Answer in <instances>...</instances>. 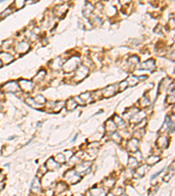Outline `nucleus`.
Instances as JSON below:
<instances>
[{
  "mask_svg": "<svg viewBox=\"0 0 175 196\" xmlns=\"http://www.w3.org/2000/svg\"><path fill=\"white\" fill-rule=\"evenodd\" d=\"M115 123H116V125H122L123 126H124V120H123L122 119H120L119 117H118V116H116V117L115 118Z\"/></svg>",
  "mask_w": 175,
  "mask_h": 196,
  "instance_id": "obj_32",
  "label": "nucleus"
},
{
  "mask_svg": "<svg viewBox=\"0 0 175 196\" xmlns=\"http://www.w3.org/2000/svg\"><path fill=\"white\" fill-rule=\"evenodd\" d=\"M155 63L152 59L147 60L146 62H144V64H142V68L144 70H153L155 69Z\"/></svg>",
  "mask_w": 175,
  "mask_h": 196,
  "instance_id": "obj_12",
  "label": "nucleus"
},
{
  "mask_svg": "<svg viewBox=\"0 0 175 196\" xmlns=\"http://www.w3.org/2000/svg\"><path fill=\"white\" fill-rule=\"evenodd\" d=\"M116 86L112 85H109L107 86L106 88H104L102 92V95L103 97H106V98H109V97H111L113 96L115 93H116Z\"/></svg>",
  "mask_w": 175,
  "mask_h": 196,
  "instance_id": "obj_4",
  "label": "nucleus"
},
{
  "mask_svg": "<svg viewBox=\"0 0 175 196\" xmlns=\"http://www.w3.org/2000/svg\"><path fill=\"white\" fill-rule=\"evenodd\" d=\"M137 146H138V140L137 139H132L129 141L128 144V149L131 153H135L137 150Z\"/></svg>",
  "mask_w": 175,
  "mask_h": 196,
  "instance_id": "obj_11",
  "label": "nucleus"
},
{
  "mask_svg": "<svg viewBox=\"0 0 175 196\" xmlns=\"http://www.w3.org/2000/svg\"><path fill=\"white\" fill-rule=\"evenodd\" d=\"M14 58L12 54L8 53V52H1L0 53V60L2 61V63L4 64H9L12 61H13Z\"/></svg>",
  "mask_w": 175,
  "mask_h": 196,
  "instance_id": "obj_8",
  "label": "nucleus"
},
{
  "mask_svg": "<svg viewBox=\"0 0 175 196\" xmlns=\"http://www.w3.org/2000/svg\"><path fill=\"white\" fill-rule=\"evenodd\" d=\"M79 63H80V58L78 57L71 58L70 59H68L66 62V64H63V69L65 72L70 73L77 68V66L79 65Z\"/></svg>",
  "mask_w": 175,
  "mask_h": 196,
  "instance_id": "obj_1",
  "label": "nucleus"
},
{
  "mask_svg": "<svg viewBox=\"0 0 175 196\" xmlns=\"http://www.w3.org/2000/svg\"><path fill=\"white\" fill-rule=\"evenodd\" d=\"M66 178L71 182V183H76L79 181V180L81 179V176L78 175V174H76L75 171H68L67 174H66Z\"/></svg>",
  "mask_w": 175,
  "mask_h": 196,
  "instance_id": "obj_6",
  "label": "nucleus"
},
{
  "mask_svg": "<svg viewBox=\"0 0 175 196\" xmlns=\"http://www.w3.org/2000/svg\"><path fill=\"white\" fill-rule=\"evenodd\" d=\"M68 9V6L67 5H62V6H58L55 10H59V12H56V15L58 16H61V15H63L65 13V12L67 11Z\"/></svg>",
  "mask_w": 175,
  "mask_h": 196,
  "instance_id": "obj_23",
  "label": "nucleus"
},
{
  "mask_svg": "<svg viewBox=\"0 0 175 196\" xmlns=\"http://www.w3.org/2000/svg\"><path fill=\"white\" fill-rule=\"evenodd\" d=\"M79 98H81V100H82L83 103H85V102L90 103V102H92V101L94 100L92 99L91 93H90V92H85V93H82Z\"/></svg>",
  "mask_w": 175,
  "mask_h": 196,
  "instance_id": "obj_14",
  "label": "nucleus"
},
{
  "mask_svg": "<svg viewBox=\"0 0 175 196\" xmlns=\"http://www.w3.org/2000/svg\"><path fill=\"white\" fill-rule=\"evenodd\" d=\"M29 48H30V45H29L28 43H26V42H20V43L17 44V45H16V52L22 54V53L26 52L29 50Z\"/></svg>",
  "mask_w": 175,
  "mask_h": 196,
  "instance_id": "obj_7",
  "label": "nucleus"
},
{
  "mask_svg": "<svg viewBox=\"0 0 175 196\" xmlns=\"http://www.w3.org/2000/svg\"><path fill=\"white\" fill-rule=\"evenodd\" d=\"M91 193L95 195H102V194H104V191L102 190V189H92L91 190Z\"/></svg>",
  "mask_w": 175,
  "mask_h": 196,
  "instance_id": "obj_31",
  "label": "nucleus"
},
{
  "mask_svg": "<svg viewBox=\"0 0 175 196\" xmlns=\"http://www.w3.org/2000/svg\"><path fill=\"white\" fill-rule=\"evenodd\" d=\"M35 101L37 103H39L40 105H42L43 106V104L46 103V99H45L43 96H41V95H38L36 97V99H35Z\"/></svg>",
  "mask_w": 175,
  "mask_h": 196,
  "instance_id": "obj_27",
  "label": "nucleus"
},
{
  "mask_svg": "<svg viewBox=\"0 0 175 196\" xmlns=\"http://www.w3.org/2000/svg\"><path fill=\"white\" fill-rule=\"evenodd\" d=\"M3 187H4V184H3V183H0V191L2 190Z\"/></svg>",
  "mask_w": 175,
  "mask_h": 196,
  "instance_id": "obj_36",
  "label": "nucleus"
},
{
  "mask_svg": "<svg viewBox=\"0 0 175 196\" xmlns=\"http://www.w3.org/2000/svg\"><path fill=\"white\" fill-rule=\"evenodd\" d=\"M107 125H106V129H107V131H109V133H114L115 131H116V123L113 121V120H109L108 122H107V124H106Z\"/></svg>",
  "mask_w": 175,
  "mask_h": 196,
  "instance_id": "obj_18",
  "label": "nucleus"
},
{
  "mask_svg": "<svg viewBox=\"0 0 175 196\" xmlns=\"http://www.w3.org/2000/svg\"><path fill=\"white\" fill-rule=\"evenodd\" d=\"M31 191L33 193H39L41 192V187H40V180H38V178H34L32 186H31Z\"/></svg>",
  "mask_w": 175,
  "mask_h": 196,
  "instance_id": "obj_10",
  "label": "nucleus"
},
{
  "mask_svg": "<svg viewBox=\"0 0 175 196\" xmlns=\"http://www.w3.org/2000/svg\"><path fill=\"white\" fill-rule=\"evenodd\" d=\"M45 76H46V72H45V71H40V72L33 78V81H34V82H40L42 79H44Z\"/></svg>",
  "mask_w": 175,
  "mask_h": 196,
  "instance_id": "obj_20",
  "label": "nucleus"
},
{
  "mask_svg": "<svg viewBox=\"0 0 175 196\" xmlns=\"http://www.w3.org/2000/svg\"><path fill=\"white\" fill-rule=\"evenodd\" d=\"M161 172H162V170H161V171H160V172H159V173H158V174H154V175H153V176H152V179H154V178H155V177H157V176H158V175H159V174H160V173H161Z\"/></svg>",
  "mask_w": 175,
  "mask_h": 196,
  "instance_id": "obj_35",
  "label": "nucleus"
},
{
  "mask_svg": "<svg viewBox=\"0 0 175 196\" xmlns=\"http://www.w3.org/2000/svg\"><path fill=\"white\" fill-rule=\"evenodd\" d=\"M45 166H46L49 170H55V169H57L58 168L60 167V163H58L56 160H54L53 158H51V159H49L46 161V163L45 164Z\"/></svg>",
  "mask_w": 175,
  "mask_h": 196,
  "instance_id": "obj_9",
  "label": "nucleus"
},
{
  "mask_svg": "<svg viewBox=\"0 0 175 196\" xmlns=\"http://www.w3.org/2000/svg\"><path fill=\"white\" fill-rule=\"evenodd\" d=\"M130 1H131V0H120V2H121L122 5H126V4L130 3Z\"/></svg>",
  "mask_w": 175,
  "mask_h": 196,
  "instance_id": "obj_34",
  "label": "nucleus"
},
{
  "mask_svg": "<svg viewBox=\"0 0 175 196\" xmlns=\"http://www.w3.org/2000/svg\"><path fill=\"white\" fill-rule=\"evenodd\" d=\"M129 86V85H128V82L125 80V81H123V82H121L119 85H118V90L119 91H123V90H125L127 87Z\"/></svg>",
  "mask_w": 175,
  "mask_h": 196,
  "instance_id": "obj_28",
  "label": "nucleus"
},
{
  "mask_svg": "<svg viewBox=\"0 0 175 196\" xmlns=\"http://www.w3.org/2000/svg\"><path fill=\"white\" fill-rule=\"evenodd\" d=\"M138 61H139V59H138V58L136 57V56H133V57H131V58L129 59L130 64H134V65H135L136 64H137Z\"/></svg>",
  "mask_w": 175,
  "mask_h": 196,
  "instance_id": "obj_33",
  "label": "nucleus"
},
{
  "mask_svg": "<svg viewBox=\"0 0 175 196\" xmlns=\"http://www.w3.org/2000/svg\"><path fill=\"white\" fill-rule=\"evenodd\" d=\"M62 59H61L60 58H55V59L50 64V66H51L53 69H55V70L61 68V67H62Z\"/></svg>",
  "mask_w": 175,
  "mask_h": 196,
  "instance_id": "obj_16",
  "label": "nucleus"
},
{
  "mask_svg": "<svg viewBox=\"0 0 175 196\" xmlns=\"http://www.w3.org/2000/svg\"><path fill=\"white\" fill-rule=\"evenodd\" d=\"M137 159H135V158H133V157H131L130 159H129V166H130V168H137Z\"/></svg>",
  "mask_w": 175,
  "mask_h": 196,
  "instance_id": "obj_22",
  "label": "nucleus"
},
{
  "mask_svg": "<svg viewBox=\"0 0 175 196\" xmlns=\"http://www.w3.org/2000/svg\"><path fill=\"white\" fill-rule=\"evenodd\" d=\"M159 158L158 156H152V157H150L147 159V163L149 165H153V164H155L156 162L159 161Z\"/></svg>",
  "mask_w": 175,
  "mask_h": 196,
  "instance_id": "obj_25",
  "label": "nucleus"
},
{
  "mask_svg": "<svg viewBox=\"0 0 175 196\" xmlns=\"http://www.w3.org/2000/svg\"><path fill=\"white\" fill-rule=\"evenodd\" d=\"M63 1H65V2H66V1H68V0H63Z\"/></svg>",
  "mask_w": 175,
  "mask_h": 196,
  "instance_id": "obj_38",
  "label": "nucleus"
},
{
  "mask_svg": "<svg viewBox=\"0 0 175 196\" xmlns=\"http://www.w3.org/2000/svg\"><path fill=\"white\" fill-rule=\"evenodd\" d=\"M88 74H89V68L85 66V65H81L75 73L74 79L75 82H80L82 79H84Z\"/></svg>",
  "mask_w": 175,
  "mask_h": 196,
  "instance_id": "obj_2",
  "label": "nucleus"
},
{
  "mask_svg": "<svg viewBox=\"0 0 175 196\" xmlns=\"http://www.w3.org/2000/svg\"><path fill=\"white\" fill-rule=\"evenodd\" d=\"M25 102L27 105L31 106H33V108H36V109L41 108V107L43 106L42 105H40L39 103H37V102L35 101V100L31 99V98H28V99H26V100H25Z\"/></svg>",
  "mask_w": 175,
  "mask_h": 196,
  "instance_id": "obj_15",
  "label": "nucleus"
},
{
  "mask_svg": "<svg viewBox=\"0 0 175 196\" xmlns=\"http://www.w3.org/2000/svg\"><path fill=\"white\" fill-rule=\"evenodd\" d=\"M25 0H15V3H14L17 9L22 8L25 5Z\"/></svg>",
  "mask_w": 175,
  "mask_h": 196,
  "instance_id": "obj_26",
  "label": "nucleus"
},
{
  "mask_svg": "<svg viewBox=\"0 0 175 196\" xmlns=\"http://www.w3.org/2000/svg\"><path fill=\"white\" fill-rule=\"evenodd\" d=\"M126 81L128 83H130L129 85H135L137 83V81H138V78H136V77L132 76V77H130L129 79H127Z\"/></svg>",
  "mask_w": 175,
  "mask_h": 196,
  "instance_id": "obj_24",
  "label": "nucleus"
},
{
  "mask_svg": "<svg viewBox=\"0 0 175 196\" xmlns=\"http://www.w3.org/2000/svg\"><path fill=\"white\" fill-rule=\"evenodd\" d=\"M67 105H66V108H67V110L68 111H73V110H75L76 107H77V106H78V103L75 101V100H74V99H69L68 101H67V103H66Z\"/></svg>",
  "mask_w": 175,
  "mask_h": 196,
  "instance_id": "obj_13",
  "label": "nucleus"
},
{
  "mask_svg": "<svg viewBox=\"0 0 175 196\" xmlns=\"http://www.w3.org/2000/svg\"><path fill=\"white\" fill-rule=\"evenodd\" d=\"M157 144L159 146V147H167V146H168V144H169V140H168V139L166 138V137H165V136H162V137H160L159 140H158V141H157Z\"/></svg>",
  "mask_w": 175,
  "mask_h": 196,
  "instance_id": "obj_17",
  "label": "nucleus"
},
{
  "mask_svg": "<svg viewBox=\"0 0 175 196\" xmlns=\"http://www.w3.org/2000/svg\"><path fill=\"white\" fill-rule=\"evenodd\" d=\"M67 185L65 184V183H63V182H61V183H59L57 185V187H56V193H62V192H64L66 189H67Z\"/></svg>",
  "mask_w": 175,
  "mask_h": 196,
  "instance_id": "obj_19",
  "label": "nucleus"
},
{
  "mask_svg": "<svg viewBox=\"0 0 175 196\" xmlns=\"http://www.w3.org/2000/svg\"><path fill=\"white\" fill-rule=\"evenodd\" d=\"M63 106H64V102H62V101H61V102H56V103H54V105L53 106V110L55 113H57V112H59L60 110H62V108L63 107Z\"/></svg>",
  "mask_w": 175,
  "mask_h": 196,
  "instance_id": "obj_21",
  "label": "nucleus"
},
{
  "mask_svg": "<svg viewBox=\"0 0 175 196\" xmlns=\"http://www.w3.org/2000/svg\"><path fill=\"white\" fill-rule=\"evenodd\" d=\"M12 9L11 8H8V9H6L5 12H3L2 13H1V15H0V18H5V17H7V16H9L11 13H12Z\"/></svg>",
  "mask_w": 175,
  "mask_h": 196,
  "instance_id": "obj_29",
  "label": "nucleus"
},
{
  "mask_svg": "<svg viewBox=\"0 0 175 196\" xmlns=\"http://www.w3.org/2000/svg\"><path fill=\"white\" fill-rule=\"evenodd\" d=\"M19 85L25 92H32L33 89V83L29 80H21L19 82Z\"/></svg>",
  "mask_w": 175,
  "mask_h": 196,
  "instance_id": "obj_5",
  "label": "nucleus"
},
{
  "mask_svg": "<svg viewBox=\"0 0 175 196\" xmlns=\"http://www.w3.org/2000/svg\"><path fill=\"white\" fill-rule=\"evenodd\" d=\"M1 66H2V61L0 60V67H1Z\"/></svg>",
  "mask_w": 175,
  "mask_h": 196,
  "instance_id": "obj_37",
  "label": "nucleus"
},
{
  "mask_svg": "<svg viewBox=\"0 0 175 196\" xmlns=\"http://www.w3.org/2000/svg\"><path fill=\"white\" fill-rule=\"evenodd\" d=\"M145 168H146V166H145V167H141L140 168H138V169H137V174H140V175H139V177H142L143 175H144V174H145V173L147 172V170H144V169Z\"/></svg>",
  "mask_w": 175,
  "mask_h": 196,
  "instance_id": "obj_30",
  "label": "nucleus"
},
{
  "mask_svg": "<svg viewBox=\"0 0 175 196\" xmlns=\"http://www.w3.org/2000/svg\"><path fill=\"white\" fill-rule=\"evenodd\" d=\"M19 85L17 82L15 81H11L6 83L2 86V90L5 92H16L19 91Z\"/></svg>",
  "mask_w": 175,
  "mask_h": 196,
  "instance_id": "obj_3",
  "label": "nucleus"
}]
</instances>
